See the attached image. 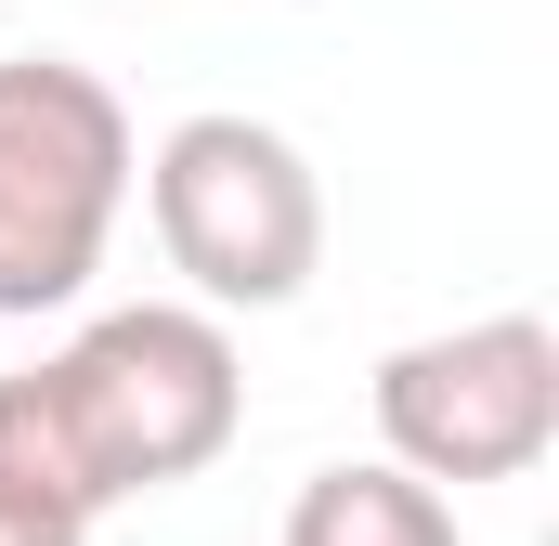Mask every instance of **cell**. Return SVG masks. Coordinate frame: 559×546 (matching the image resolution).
<instances>
[{
	"label": "cell",
	"instance_id": "cell-1",
	"mask_svg": "<svg viewBox=\"0 0 559 546\" xmlns=\"http://www.w3.org/2000/svg\"><path fill=\"white\" fill-rule=\"evenodd\" d=\"M26 378H39V404H52L79 482H92L105 508L195 482V468L235 442V416H248V365H235L222 312H195V299L92 312V325H79L52 365H26Z\"/></svg>",
	"mask_w": 559,
	"mask_h": 546
},
{
	"label": "cell",
	"instance_id": "cell-2",
	"mask_svg": "<svg viewBox=\"0 0 559 546\" xmlns=\"http://www.w3.org/2000/svg\"><path fill=\"white\" fill-rule=\"evenodd\" d=\"M131 105L66 52H0V312H66L131 209Z\"/></svg>",
	"mask_w": 559,
	"mask_h": 546
},
{
	"label": "cell",
	"instance_id": "cell-3",
	"mask_svg": "<svg viewBox=\"0 0 559 546\" xmlns=\"http://www.w3.org/2000/svg\"><path fill=\"white\" fill-rule=\"evenodd\" d=\"M143 209L195 312H286L325 273V182L274 118H182L143 156Z\"/></svg>",
	"mask_w": 559,
	"mask_h": 546
},
{
	"label": "cell",
	"instance_id": "cell-4",
	"mask_svg": "<svg viewBox=\"0 0 559 546\" xmlns=\"http://www.w3.org/2000/svg\"><path fill=\"white\" fill-rule=\"evenodd\" d=\"M378 442L404 482H521L547 468L559 442V325L547 312H481V325H442L404 339L378 365Z\"/></svg>",
	"mask_w": 559,
	"mask_h": 546
},
{
	"label": "cell",
	"instance_id": "cell-5",
	"mask_svg": "<svg viewBox=\"0 0 559 546\" xmlns=\"http://www.w3.org/2000/svg\"><path fill=\"white\" fill-rule=\"evenodd\" d=\"M286 546H455V508L429 482H404L391 455H338V468L299 482Z\"/></svg>",
	"mask_w": 559,
	"mask_h": 546
},
{
	"label": "cell",
	"instance_id": "cell-6",
	"mask_svg": "<svg viewBox=\"0 0 559 546\" xmlns=\"http://www.w3.org/2000/svg\"><path fill=\"white\" fill-rule=\"evenodd\" d=\"M0 546H79V534H66V521H39V508H13V495H0Z\"/></svg>",
	"mask_w": 559,
	"mask_h": 546
}]
</instances>
